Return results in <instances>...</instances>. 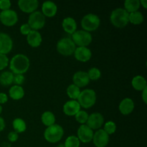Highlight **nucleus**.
I'll list each match as a JSON object with an SVG mask.
<instances>
[{"label":"nucleus","mask_w":147,"mask_h":147,"mask_svg":"<svg viewBox=\"0 0 147 147\" xmlns=\"http://www.w3.org/2000/svg\"><path fill=\"white\" fill-rule=\"evenodd\" d=\"M140 6L139 0H126L124 1V9L129 14L137 11L140 8Z\"/></svg>","instance_id":"b1692460"},{"label":"nucleus","mask_w":147,"mask_h":147,"mask_svg":"<svg viewBox=\"0 0 147 147\" xmlns=\"http://www.w3.org/2000/svg\"><path fill=\"white\" fill-rule=\"evenodd\" d=\"M30 60L23 54H17L11 59L9 68L13 74L23 75L30 67Z\"/></svg>","instance_id":"f257e3e1"},{"label":"nucleus","mask_w":147,"mask_h":147,"mask_svg":"<svg viewBox=\"0 0 147 147\" xmlns=\"http://www.w3.org/2000/svg\"><path fill=\"white\" fill-rule=\"evenodd\" d=\"M63 135H64V130L63 127L56 123L47 127L44 132V137L45 140L53 144L60 142Z\"/></svg>","instance_id":"7ed1b4c3"},{"label":"nucleus","mask_w":147,"mask_h":147,"mask_svg":"<svg viewBox=\"0 0 147 147\" xmlns=\"http://www.w3.org/2000/svg\"><path fill=\"white\" fill-rule=\"evenodd\" d=\"M129 14L123 8H117L113 10L110 16L111 24L118 28H123L129 24Z\"/></svg>","instance_id":"f03ea898"},{"label":"nucleus","mask_w":147,"mask_h":147,"mask_svg":"<svg viewBox=\"0 0 147 147\" xmlns=\"http://www.w3.org/2000/svg\"><path fill=\"white\" fill-rule=\"evenodd\" d=\"M131 85L134 88L139 91H142L147 88L146 80L142 76H136L132 79Z\"/></svg>","instance_id":"5701e85b"},{"label":"nucleus","mask_w":147,"mask_h":147,"mask_svg":"<svg viewBox=\"0 0 147 147\" xmlns=\"http://www.w3.org/2000/svg\"><path fill=\"white\" fill-rule=\"evenodd\" d=\"M100 24V20L94 14H88L81 20V27L86 32H93L97 30Z\"/></svg>","instance_id":"423d86ee"},{"label":"nucleus","mask_w":147,"mask_h":147,"mask_svg":"<svg viewBox=\"0 0 147 147\" xmlns=\"http://www.w3.org/2000/svg\"><path fill=\"white\" fill-rule=\"evenodd\" d=\"M92 141L96 147H106L109 142V135L103 129H98L93 134Z\"/></svg>","instance_id":"ddd939ff"},{"label":"nucleus","mask_w":147,"mask_h":147,"mask_svg":"<svg viewBox=\"0 0 147 147\" xmlns=\"http://www.w3.org/2000/svg\"><path fill=\"white\" fill-rule=\"evenodd\" d=\"M104 123V118L100 113H93L88 116L86 125L92 130H98Z\"/></svg>","instance_id":"9d476101"},{"label":"nucleus","mask_w":147,"mask_h":147,"mask_svg":"<svg viewBox=\"0 0 147 147\" xmlns=\"http://www.w3.org/2000/svg\"><path fill=\"white\" fill-rule=\"evenodd\" d=\"M144 15L139 11L131 13L129 15V22L135 25L141 24L144 22Z\"/></svg>","instance_id":"cd10ccee"},{"label":"nucleus","mask_w":147,"mask_h":147,"mask_svg":"<svg viewBox=\"0 0 147 147\" xmlns=\"http://www.w3.org/2000/svg\"><path fill=\"white\" fill-rule=\"evenodd\" d=\"M1 113H2V106L0 105V115H1Z\"/></svg>","instance_id":"37998d69"},{"label":"nucleus","mask_w":147,"mask_h":147,"mask_svg":"<svg viewBox=\"0 0 147 147\" xmlns=\"http://www.w3.org/2000/svg\"><path fill=\"white\" fill-rule=\"evenodd\" d=\"M73 84L80 88L87 86L90 83V79L88 76L87 72L78 71L73 75Z\"/></svg>","instance_id":"2eb2a0df"},{"label":"nucleus","mask_w":147,"mask_h":147,"mask_svg":"<svg viewBox=\"0 0 147 147\" xmlns=\"http://www.w3.org/2000/svg\"><path fill=\"white\" fill-rule=\"evenodd\" d=\"M74 56L77 60L83 63H86L90 60L92 53L87 47H78L74 52Z\"/></svg>","instance_id":"dca6fc26"},{"label":"nucleus","mask_w":147,"mask_h":147,"mask_svg":"<svg viewBox=\"0 0 147 147\" xmlns=\"http://www.w3.org/2000/svg\"><path fill=\"white\" fill-rule=\"evenodd\" d=\"M134 102L130 98H126L121 101L119 109L121 113L124 116L129 115L134 109Z\"/></svg>","instance_id":"a211bd4d"},{"label":"nucleus","mask_w":147,"mask_h":147,"mask_svg":"<svg viewBox=\"0 0 147 147\" xmlns=\"http://www.w3.org/2000/svg\"><path fill=\"white\" fill-rule=\"evenodd\" d=\"M25 80V78L23 75L21 74H14V78H13V83L16 86H20L24 83Z\"/></svg>","instance_id":"72a5a7b5"},{"label":"nucleus","mask_w":147,"mask_h":147,"mask_svg":"<svg viewBox=\"0 0 147 147\" xmlns=\"http://www.w3.org/2000/svg\"><path fill=\"white\" fill-rule=\"evenodd\" d=\"M8 101V96L4 93H0V105L4 104Z\"/></svg>","instance_id":"58836bf2"},{"label":"nucleus","mask_w":147,"mask_h":147,"mask_svg":"<svg viewBox=\"0 0 147 147\" xmlns=\"http://www.w3.org/2000/svg\"><path fill=\"white\" fill-rule=\"evenodd\" d=\"M32 30L38 31L41 30L45 24V17L41 11H35L30 14L28 19V23Z\"/></svg>","instance_id":"6e6552de"},{"label":"nucleus","mask_w":147,"mask_h":147,"mask_svg":"<svg viewBox=\"0 0 147 147\" xmlns=\"http://www.w3.org/2000/svg\"><path fill=\"white\" fill-rule=\"evenodd\" d=\"M18 6L22 11L27 14H32L37 11L39 7V2L37 0H20Z\"/></svg>","instance_id":"4468645a"},{"label":"nucleus","mask_w":147,"mask_h":147,"mask_svg":"<svg viewBox=\"0 0 147 147\" xmlns=\"http://www.w3.org/2000/svg\"><path fill=\"white\" fill-rule=\"evenodd\" d=\"M72 40L76 45L78 47H87L93 40L91 34L85 30H76L72 34Z\"/></svg>","instance_id":"0eeeda50"},{"label":"nucleus","mask_w":147,"mask_h":147,"mask_svg":"<svg viewBox=\"0 0 147 147\" xmlns=\"http://www.w3.org/2000/svg\"><path fill=\"white\" fill-rule=\"evenodd\" d=\"M7 138H8V140L10 142H14L16 141H17L19 138L18 134L16 133L15 131H11L9 133L8 136H7Z\"/></svg>","instance_id":"4c0bfd02"},{"label":"nucleus","mask_w":147,"mask_h":147,"mask_svg":"<svg viewBox=\"0 0 147 147\" xmlns=\"http://www.w3.org/2000/svg\"><path fill=\"white\" fill-rule=\"evenodd\" d=\"M88 76L90 80H97L101 76V72L97 67H91L88 71L87 72Z\"/></svg>","instance_id":"7c9ffc66"},{"label":"nucleus","mask_w":147,"mask_h":147,"mask_svg":"<svg viewBox=\"0 0 147 147\" xmlns=\"http://www.w3.org/2000/svg\"><path fill=\"white\" fill-rule=\"evenodd\" d=\"M57 5L53 1H45L42 5V13L45 17H53L57 14Z\"/></svg>","instance_id":"6ab92c4d"},{"label":"nucleus","mask_w":147,"mask_h":147,"mask_svg":"<svg viewBox=\"0 0 147 147\" xmlns=\"http://www.w3.org/2000/svg\"><path fill=\"white\" fill-rule=\"evenodd\" d=\"M80 107L83 109H89L95 105L96 102V94L93 89H85L80 91V96L77 99Z\"/></svg>","instance_id":"20e7f679"},{"label":"nucleus","mask_w":147,"mask_h":147,"mask_svg":"<svg viewBox=\"0 0 147 147\" xmlns=\"http://www.w3.org/2000/svg\"><path fill=\"white\" fill-rule=\"evenodd\" d=\"M63 30L70 34H73L77 30V23L73 17H66L63 20L62 23Z\"/></svg>","instance_id":"412c9836"},{"label":"nucleus","mask_w":147,"mask_h":147,"mask_svg":"<svg viewBox=\"0 0 147 147\" xmlns=\"http://www.w3.org/2000/svg\"><path fill=\"white\" fill-rule=\"evenodd\" d=\"M0 21L7 27H12L17 24L18 21V15L17 12L12 9L1 11L0 12Z\"/></svg>","instance_id":"1a4fd4ad"},{"label":"nucleus","mask_w":147,"mask_h":147,"mask_svg":"<svg viewBox=\"0 0 147 147\" xmlns=\"http://www.w3.org/2000/svg\"><path fill=\"white\" fill-rule=\"evenodd\" d=\"M80 142L76 136H70L65 142V147H79Z\"/></svg>","instance_id":"c756f323"},{"label":"nucleus","mask_w":147,"mask_h":147,"mask_svg":"<svg viewBox=\"0 0 147 147\" xmlns=\"http://www.w3.org/2000/svg\"><path fill=\"white\" fill-rule=\"evenodd\" d=\"M11 3L9 0H0V9L1 11L10 9Z\"/></svg>","instance_id":"c9c22d12"},{"label":"nucleus","mask_w":147,"mask_h":147,"mask_svg":"<svg viewBox=\"0 0 147 147\" xmlns=\"http://www.w3.org/2000/svg\"><path fill=\"white\" fill-rule=\"evenodd\" d=\"M103 131L109 135L113 134L116 131V124L113 121H109L105 123Z\"/></svg>","instance_id":"473e14b6"},{"label":"nucleus","mask_w":147,"mask_h":147,"mask_svg":"<svg viewBox=\"0 0 147 147\" xmlns=\"http://www.w3.org/2000/svg\"><path fill=\"white\" fill-rule=\"evenodd\" d=\"M4 128H5V122H4V119L0 116V132L2 131Z\"/></svg>","instance_id":"a19ab883"},{"label":"nucleus","mask_w":147,"mask_h":147,"mask_svg":"<svg viewBox=\"0 0 147 147\" xmlns=\"http://www.w3.org/2000/svg\"><path fill=\"white\" fill-rule=\"evenodd\" d=\"M140 4H142V6H143V7L144 9L147 8V1L146 0H142V1H140Z\"/></svg>","instance_id":"79ce46f5"},{"label":"nucleus","mask_w":147,"mask_h":147,"mask_svg":"<svg viewBox=\"0 0 147 147\" xmlns=\"http://www.w3.org/2000/svg\"><path fill=\"white\" fill-rule=\"evenodd\" d=\"M12 126L14 131L17 134L23 133L27 129V124L25 121L20 118H17L13 121Z\"/></svg>","instance_id":"bb28decb"},{"label":"nucleus","mask_w":147,"mask_h":147,"mask_svg":"<svg viewBox=\"0 0 147 147\" xmlns=\"http://www.w3.org/2000/svg\"><path fill=\"white\" fill-rule=\"evenodd\" d=\"M27 41L32 47H38L41 45L42 38L38 31L32 30L27 35Z\"/></svg>","instance_id":"aec40b11"},{"label":"nucleus","mask_w":147,"mask_h":147,"mask_svg":"<svg viewBox=\"0 0 147 147\" xmlns=\"http://www.w3.org/2000/svg\"><path fill=\"white\" fill-rule=\"evenodd\" d=\"M32 30L31 27H30V25H29L27 23L23 24L22 25H21V27H20V32H21V34H23V35L27 36Z\"/></svg>","instance_id":"e433bc0d"},{"label":"nucleus","mask_w":147,"mask_h":147,"mask_svg":"<svg viewBox=\"0 0 147 147\" xmlns=\"http://www.w3.org/2000/svg\"><path fill=\"white\" fill-rule=\"evenodd\" d=\"M9 97L14 100H18L22 98L24 96V90L23 88L20 86H11L9 90Z\"/></svg>","instance_id":"4be33fe9"},{"label":"nucleus","mask_w":147,"mask_h":147,"mask_svg":"<svg viewBox=\"0 0 147 147\" xmlns=\"http://www.w3.org/2000/svg\"><path fill=\"white\" fill-rule=\"evenodd\" d=\"M80 106L77 100H70L63 106V112L67 116H75L80 111Z\"/></svg>","instance_id":"f3484780"},{"label":"nucleus","mask_w":147,"mask_h":147,"mask_svg":"<svg viewBox=\"0 0 147 147\" xmlns=\"http://www.w3.org/2000/svg\"><path fill=\"white\" fill-rule=\"evenodd\" d=\"M13 47V41L9 34L0 32V54L9 53Z\"/></svg>","instance_id":"f8f14e48"},{"label":"nucleus","mask_w":147,"mask_h":147,"mask_svg":"<svg viewBox=\"0 0 147 147\" xmlns=\"http://www.w3.org/2000/svg\"><path fill=\"white\" fill-rule=\"evenodd\" d=\"M142 99H143V101L144 102V103H147V88H145L144 90H142Z\"/></svg>","instance_id":"ea45409f"},{"label":"nucleus","mask_w":147,"mask_h":147,"mask_svg":"<svg viewBox=\"0 0 147 147\" xmlns=\"http://www.w3.org/2000/svg\"><path fill=\"white\" fill-rule=\"evenodd\" d=\"M88 113H87L85 111H78L77 113V114L75 116L76 117V120L79 123H80L81 125L86 124V122H87L88 119Z\"/></svg>","instance_id":"2f4dec72"},{"label":"nucleus","mask_w":147,"mask_h":147,"mask_svg":"<svg viewBox=\"0 0 147 147\" xmlns=\"http://www.w3.org/2000/svg\"><path fill=\"white\" fill-rule=\"evenodd\" d=\"M79 141L83 143H89L92 141L93 137V131L88 127L86 124H83L78 128L77 132Z\"/></svg>","instance_id":"9b49d317"},{"label":"nucleus","mask_w":147,"mask_h":147,"mask_svg":"<svg viewBox=\"0 0 147 147\" xmlns=\"http://www.w3.org/2000/svg\"><path fill=\"white\" fill-rule=\"evenodd\" d=\"M76 49V45L70 37H64L57 42V50L62 55H72L74 53Z\"/></svg>","instance_id":"39448f33"},{"label":"nucleus","mask_w":147,"mask_h":147,"mask_svg":"<svg viewBox=\"0 0 147 147\" xmlns=\"http://www.w3.org/2000/svg\"><path fill=\"white\" fill-rule=\"evenodd\" d=\"M80 90L74 84H70L67 88V95L71 100H76L80 96Z\"/></svg>","instance_id":"c85d7f7f"},{"label":"nucleus","mask_w":147,"mask_h":147,"mask_svg":"<svg viewBox=\"0 0 147 147\" xmlns=\"http://www.w3.org/2000/svg\"><path fill=\"white\" fill-rule=\"evenodd\" d=\"M9 58L6 55L0 54V71L8 66Z\"/></svg>","instance_id":"f704fd0d"},{"label":"nucleus","mask_w":147,"mask_h":147,"mask_svg":"<svg viewBox=\"0 0 147 147\" xmlns=\"http://www.w3.org/2000/svg\"><path fill=\"white\" fill-rule=\"evenodd\" d=\"M14 74L11 72L4 71L0 74V84L7 87L13 83Z\"/></svg>","instance_id":"393cba45"},{"label":"nucleus","mask_w":147,"mask_h":147,"mask_svg":"<svg viewBox=\"0 0 147 147\" xmlns=\"http://www.w3.org/2000/svg\"><path fill=\"white\" fill-rule=\"evenodd\" d=\"M41 121L45 126L48 127L55 123V116L51 111H45L42 115Z\"/></svg>","instance_id":"a878e982"},{"label":"nucleus","mask_w":147,"mask_h":147,"mask_svg":"<svg viewBox=\"0 0 147 147\" xmlns=\"http://www.w3.org/2000/svg\"><path fill=\"white\" fill-rule=\"evenodd\" d=\"M57 147H60V146H57Z\"/></svg>","instance_id":"c03bdc74"}]
</instances>
